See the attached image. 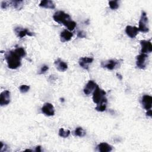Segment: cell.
I'll list each match as a JSON object with an SVG mask.
<instances>
[{"mask_svg": "<svg viewBox=\"0 0 152 152\" xmlns=\"http://www.w3.org/2000/svg\"><path fill=\"white\" fill-rule=\"evenodd\" d=\"M26 55V52L23 48H17L5 53L4 56L8 67L11 69H15L20 66L21 58Z\"/></svg>", "mask_w": 152, "mask_h": 152, "instance_id": "1", "label": "cell"}, {"mask_svg": "<svg viewBox=\"0 0 152 152\" xmlns=\"http://www.w3.org/2000/svg\"><path fill=\"white\" fill-rule=\"evenodd\" d=\"M53 18L56 22L59 24H62L66 26L70 31L73 30L77 25V23L75 21L71 20V17L69 15V14L62 11H56L53 14Z\"/></svg>", "mask_w": 152, "mask_h": 152, "instance_id": "2", "label": "cell"}, {"mask_svg": "<svg viewBox=\"0 0 152 152\" xmlns=\"http://www.w3.org/2000/svg\"><path fill=\"white\" fill-rule=\"evenodd\" d=\"M106 91L97 86L93 93V100L94 103L97 104H106L107 98L106 97Z\"/></svg>", "mask_w": 152, "mask_h": 152, "instance_id": "3", "label": "cell"}, {"mask_svg": "<svg viewBox=\"0 0 152 152\" xmlns=\"http://www.w3.org/2000/svg\"><path fill=\"white\" fill-rule=\"evenodd\" d=\"M138 30L143 33H147L149 31L148 20L147 16V13L145 11L141 12V18L139 21Z\"/></svg>", "mask_w": 152, "mask_h": 152, "instance_id": "4", "label": "cell"}, {"mask_svg": "<svg viewBox=\"0 0 152 152\" xmlns=\"http://www.w3.org/2000/svg\"><path fill=\"white\" fill-rule=\"evenodd\" d=\"M147 58H148V56L147 55V54H144V53H141L137 56L136 64H137V66L140 69H144L145 68L146 65H147Z\"/></svg>", "mask_w": 152, "mask_h": 152, "instance_id": "5", "label": "cell"}, {"mask_svg": "<svg viewBox=\"0 0 152 152\" xmlns=\"http://www.w3.org/2000/svg\"><path fill=\"white\" fill-rule=\"evenodd\" d=\"M14 31L17 36L19 38H23L25 36L27 35L29 36H33L34 35L33 33L31 32L29 30L25 28H22L20 27H17L14 28Z\"/></svg>", "mask_w": 152, "mask_h": 152, "instance_id": "6", "label": "cell"}, {"mask_svg": "<svg viewBox=\"0 0 152 152\" xmlns=\"http://www.w3.org/2000/svg\"><path fill=\"white\" fill-rule=\"evenodd\" d=\"M141 45V53H149L152 51V45L150 40H141L140 41Z\"/></svg>", "mask_w": 152, "mask_h": 152, "instance_id": "7", "label": "cell"}, {"mask_svg": "<svg viewBox=\"0 0 152 152\" xmlns=\"http://www.w3.org/2000/svg\"><path fill=\"white\" fill-rule=\"evenodd\" d=\"M42 112L48 116H53L55 115V110L54 107L52 104L50 103H46L41 108Z\"/></svg>", "mask_w": 152, "mask_h": 152, "instance_id": "8", "label": "cell"}, {"mask_svg": "<svg viewBox=\"0 0 152 152\" xmlns=\"http://www.w3.org/2000/svg\"><path fill=\"white\" fill-rule=\"evenodd\" d=\"M10 102V92L8 90H4L0 95V104L1 106H6Z\"/></svg>", "mask_w": 152, "mask_h": 152, "instance_id": "9", "label": "cell"}, {"mask_svg": "<svg viewBox=\"0 0 152 152\" xmlns=\"http://www.w3.org/2000/svg\"><path fill=\"white\" fill-rule=\"evenodd\" d=\"M119 62L114 60V59H110L106 61H103L101 62V66L103 68H107L109 70H113L116 68V66L118 65Z\"/></svg>", "mask_w": 152, "mask_h": 152, "instance_id": "10", "label": "cell"}, {"mask_svg": "<svg viewBox=\"0 0 152 152\" xmlns=\"http://www.w3.org/2000/svg\"><path fill=\"white\" fill-rule=\"evenodd\" d=\"M93 61V58L91 57H82L79 59L78 63L80 66L83 68L88 70V65L91 64Z\"/></svg>", "mask_w": 152, "mask_h": 152, "instance_id": "11", "label": "cell"}, {"mask_svg": "<svg viewBox=\"0 0 152 152\" xmlns=\"http://www.w3.org/2000/svg\"><path fill=\"white\" fill-rule=\"evenodd\" d=\"M142 104L145 110H149L151 108L152 104V97L149 95H144L141 100Z\"/></svg>", "mask_w": 152, "mask_h": 152, "instance_id": "12", "label": "cell"}, {"mask_svg": "<svg viewBox=\"0 0 152 152\" xmlns=\"http://www.w3.org/2000/svg\"><path fill=\"white\" fill-rule=\"evenodd\" d=\"M139 31L138 28L135 26H127L125 28V32L126 34L131 38H134L138 34Z\"/></svg>", "mask_w": 152, "mask_h": 152, "instance_id": "13", "label": "cell"}, {"mask_svg": "<svg viewBox=\"0 0 152 152\" xmlns=\"http://www.w3.org/2000/svg\"><path fill=\"white\" fill-rule=\"evenodd\" d=\"M97 86V84L93 80H89L83 90L84 94L86 95H89L93 91V90L95 89Z\"/></svg>", "mask_w": 152, "mask_h": 152, "instance_id": "14", "label": "cell"}, {"mask_svg": "<svg viewBox=\"0 0 152 152\" xmlns=\"http://www.w3.org/2000/svg\"><path fill=\"white\" fill-rule=\"evenodd\" d=\"M55 65L56 68V69L61 71V72H64L66 71L68 69V65L66 63L62 61L61 59H56L55 62Z\"/></svg>", "mask_w": 152, "mask_h": 152, "instance_id": "15", "label": "cell"}, {"mask_svg": "<svg viewBox=\"0 0 152 152\" xmlns=\"http://www.w3.org/2000/svg\"><path fill=\"white\" fill-rule=\"evenodd\" d=\"M72 36H73L72 33H71L68 30H64L61 33V34H60L61 41L62 42H68L71 40Z\"/></svg>", "mask_w": 152, "mask_h": 152, "instance_id": "16", "label": "cell"}, {"mask_svg": "<svg viewBox=\"0 0 152 152\" xmlns=\"http://www.w3.org/2000/svg\"><path fill=\"white\" fill-rule=\"evenodd\" d=\"M97 149L100 152H109L112 150V147L106 142H101L97 145Z\"/></svg>", "mask_w": 152, "mask_h": 152, "instance_id": "17", "label": "cell"}, {"mask_svg": "<svg viewBox=\"0 0 152 152\" xmlns=\"http://www.w3.org/2000/svg\"><path fill=\"white\" fill-rule=\"evenodd\" d=\"M39 6L42 8L48 9H54L55 8V4L53 1L50 0H43L41 1Z\"/></svg>", "mask_w": 152, "mask_h": 152, "instance_id": "18", "label": "cell"}, {"mask_svg": "<svg viewBox=\"0 0 152 152\" xmlns=\"http://www.w3.org/2000/svg\"><path fill=\"white\" fill-rule=\"evenodd\" d=\"M10 6H12L14 8L17 10H21L23 6V1H10Z\"/></svg>", "mask_w": 152, "mask_h": 152, "instance_id": "19", "label": "cell"}, {"mask_svg": "<svg viewBox=\"0 0 152 152\" xmlns=\"http://www.w3.org/2000/svg\"><path fill=\"white\" fill-rule=\"evenodd\" d=\"M86 131L81 127H77L74 132V135L75 136H77L79 137H84L86 135Z\"/></svg>", "mask_w": 152, "mask_h": 152, "instance_id": "20", "label": "cell"}, {"mask_svg": "<svg viewBox=\"0 0 152 152\" xmlns=\"http://www.w3.org/2000/svg\"><path fill=\"white\" fill-rule=\"evenodd\" d=\"M70 134V131L69 130H66L65 131L64 128H61L59 130V135L62 138H67Z\"/></svg>", "mask_w": 152, "mask_h": 152, "instance_id": "21", "label": "cell"}, {"mask_svg": "<svg viewBox=\"0 0 152 152\" xmlns=\"http://www.w3.org/2000/svg\"><path fill=\"white\" fill-rule=\"evenodd\" d=\"M109 5L112 10H116L119 7L118 1H110L109 2Z\"/></svg>", "mask_w": 152, "mask_h": 152, "instance_id": "22", "label": "cell"}, {"mask_svg": "<svg viewBox=\"0 0 152 152\" xmlns=\"http://www.w3.org/2000/svg\"><path fill=\"white\" fill-rule=\"evenodd\" d=\"M106 109V104H97L95 109L99 112H103Z\"/></svg>", "mask_w": 152, "mask_h": 152, "instance_id": "23", "label": "cell"}, {"mask_svg": "<svg viewBox=\"0 0 152 152\" xmlns=\"http://www.w3.org/2000/svg\"><path fill=\"white\" fill-rule=\"evenodd\" d=\"M20 91L21 93H27L29 89H30V86H27V85H21L20 88Z\"/></svg>", "mask_w": 152, "mask_h": 152, "instance_id": "24", "label": "cell"}, {"mask_svg": "<svg viewBox=\"0 0 152 152\" xmlns=\"http://www.w3.org/2000/svg\"><path fill=\"white\" fill-rule=\"evenodd\" d=\"M10 6V2L9 1H2L1 7L2 9H7Z\"/></svg>", "mask_w": 152, "mask_h": 152, "instance_id": "25", "label": "cell"}, {"mask_svg": "<svg viewBox=\"0 0 152 152\" xmlns=\"http://www.w3.org/2000/svg\"><path fill=\"white\" fill-rule=\"evenodd\" d=\"M48 69H49V66H48V65H43V66H42L39 74H44V73H45Z\"/></svg>", "mask_w": 152, "mask_h": 152, "instance_id": "26", "label": "cell"}, {"mask_svg": "<svg viewBox=\"0 0 152 152\" xmlns=\"http://www.w3.org/2000/svg\"><path fill=\"white\" fill-rule=\"evenodd\" d=\"M77 36L80 38H84L86 37V34L83 31H80L77 33Z\"/></svg>", "mask_w": 152, "mask_h": 152, "instance_id": "27", "label": "cell"}, {"mask_svg": "<svg viewBox=\"0 0 152 152\" xmlns=\"http://www.w3.org/2000/svg\"><path fill=\"white\" fill-rule=\"evenodd\" d=\"M146 115L148 116H150V117H151L152 116V112H151V109L147 110V112H146Z\"/></svg>", "mask_w": 152, "mask_h": 152, "instance_id": "28", "label": "cell"}, {"mask_svg": "<svg viewBox=\"0 0 152 152\" xmlns=\"http://www.w3.org/2000/svg\"><path fill=\"white\" fill-rule=\"evenodd\" d=\"M35 151H37V152H40L42 150H41V146L40 145H38L36 147V149H35Z\"/></svg>", "mask_w": 152, "mask_h": 152, "instance_id": "29", "label": "cell"}, {"mask_svg": "<svg viewBox=\"0 0 152 152\" xmlns=\"http://www.w3.org/2000/svg\"><path fill=\"white\" fill-rule=\"evenodd\" d=\"M116 75H118V78H119L120 80H122V75H121L120 74H116Z\"/></svg>", "mask_w": 152, "mask_h": 152, "instance_id": "30", "label": "cell"}, {"mask_svg": "<svg viewBox=\"0 0 152 152\" xmlns=\"http://www.w3.org/2000/svg\"><path fill=\"white\" fill-rule=\"evenodd\" d=\"M25 151H32V150H30V149H27V150H26Z\"/></svg>", "mask_w": 152, "mask_h": 152, "instance_id": "31", "label": "cell"}]
</instances>
